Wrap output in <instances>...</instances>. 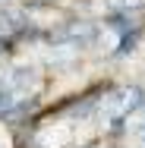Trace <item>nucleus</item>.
<instances>
[{
    "label": "nucleus",
    "mask_w": 145,
    "mask_h": 148,
    "mask_svg": "<svg viewBox=\"0 0 145 148\" xmlns=\"http://www.w3.org/2000/svg\"><path fill=\"white\" fill-rule=\"evenodd\" d=\"M129 136L136 139V148H145V117H142V114L133 120V129H129Z\"/></svg>",
    "instance_id": "nucleus-1"
},
{
    "label": "nucleus",
    "mask_w": 145,
    "mask_h": 148,
    "mask_svg": "<svg viewBox=\"0 0 145 148\" xmlns=\"http://www.w3.org/2000/svg\"><path fill=\"white\" fill-rule=\"evenodd\" d=\"M101 142H104V139H101ZM104 148H123V145H111V142H104Z\"/></svg>",
    "instance_id": "nucleus-2"
},
{
    "label": "nucleus",
    "mask_w": 145,
    "mask_h": 148,
    "mask_svg": "<svg viewBox=\"0 0 145 148\" xmlns=\"http://www.w3.org/2000/svg\"><path fill=\"white\" fill-rule=\"evenodd\" d=\"M0 148H10V145H0Z\"/></svg>",
    "instance_id": "nucleus-3"
}]
</instances>
